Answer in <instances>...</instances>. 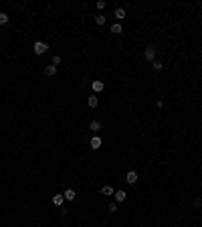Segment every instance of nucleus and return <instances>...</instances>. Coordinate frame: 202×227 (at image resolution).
Returning a JSON list of instances; mask_svg holds the SVG:
<instances>
[{
	"label": "nucleus",
	"mask_w": 202,
	"mask_h": 227,
	"mask_svg": "<svg viewBox=\"0 0 202 227\" xmlns=\"http://www.w3.org/2000/svg\"><path fill=\"white\" fill-rule=\"evenodd\" d=\"M34 53H36V55H45V53H47V45H45V43H43V41H36V43H34Z\"/></svg>",
	"instance_id": "f257e3e1"
},
{
	"label": "nucleus",
	"mask_w": 202,
	"mask_h": 227,
	"mask_svg": "<svg viewBox=\"0 0 202 227\" xmlns=\"http://www.w3.org/2000/svg\"><path fill=\"white\" fill-rule=\"evenodd\" d=\"M144 57H146L150 63H152V61H156V49H154V47H148L146 51H144Z\"/></svg>",
	"instance_id": "f03ea898"
},
{
	"label": "nucleus",
	"mask_w": 202,
	"mask_h": 227,
	"mask_svg": "<svg viewBox=\"0 0 202 227\" xmlns=\"http://www.w3.org/2000/svg\"><path fill=\"white\" fill-rule=\"evenodd\" d=\"M89 146L93 148V150H99V148H101V138H99V136H93V138L89 140Z\"/></svg>",
	"instance_id": "7ed1b4c3"
},
{
	"label": "nucleus",
	"mask_w": 202,
	"mask_h": 227,
	"mask_svg": "<svg viewBox=\"0 0 202 227\" xmlns=\"http://www.w3.org/2000/svg\"><path fill=\"white\" fill-rule=\"evenodd\" d=\"M125 180H128L129 185H135V183H137V173H135V170H129V173L125 174Z\"/></svg>",
	"instance_id": "20e7f679"
},
{
	"label": "nucleus",
	"mask_w": 202,
	"mask_h": 227,
	"mask_svg": "<svg viewBox=\"0 0 202 227\" xmlns=\"http://www.w3.org/2000/svg\"><path fill=\"white\" fill-rule=\"evenodd\" d=\"M113 197H115V199H117V203H123V201L128 199V193H125V191H121V189H119V191H115V193H113Z\"/></svg>",
	"instance_id": "39448f33"
},
{
	"label": "nucleus",
	"mask_w": 202,
	"mask_h": 227,
	"mask_svg": "<svg viewBox=\"0 0 202 227\" xmlns=\"http://www.w3.org/2000/svg\"><path fill=\"white\" fill-rule=\"evenodd\" d=\"M91 87H93V91H95V94H99V91H103L105 83H103V81H93V83H91Z\"/></svg>",
	"instance_id": "423d86ee"
},
{
	"label": "nucleus",
	"mask_w": 202,
	"mask_h": 227,
	"mask_svg": "<svg viewBox=\"0 0 202 227\" xmlns=\"http://www.w3.org/2000/svg\"><path fill=\"white\" fill-rule=\"evenodd\" d=\"M63 197H65V201H73L75 197H77V193H75L73 189H67V191L63 193Z\"/></svg>",
	"instance_id": "0eeeda50"
},
{
	"label": "nucleus",
	"mask_w": 202,
	"mask_h": 227,
	"mask_svg": "<svg viewBox=\"0 0 202 227\" xmlns=\"http://www.w3.org/2000/svg\"><path fill=\"white\" fill-rule=\"evenodd\" d=\"M115 18H117V22H119V20H123L125 18V8H115Z\"/></svg>",
	"instance_id": "6e6552de"
},
{
	"label": "nucleus",
	"mask_w": 202,
	"mask_h": 227,
	"mask_svg": "<svg viewBox=\"0 0 202 227\" xmlns=\"http://www.w3.org/2000/svg\"><path fill=\"white\" fill-rule=\"evenodd\" d=\"M55 73H57V67H55L53 63H51V65H47V67H45V75H49V77H53Z\"/></svg>",
	"instance_id": "1a4fd4ad"
},
{
	"label": "nucleus",
	"mask_w": 202,
	"mask_h": 227,
	"mask_svg": "<svg viewBox=\"0 0 202 227\" xmlns=\"http://www.w3.org/2000/svg\"><path fill=\"white\" fill-rule=\"evenodd\" d=\"M89 130L97 134V132H99V130H101V124H99V122H97V120H91V124H89Z\"/></svg>",
	"instance_id": "9d476101"
},
{
	"label": "nucleus",
	"mask_w": 202,
	"mask_h": 227,
	"mask_svg": "<svg viewBox=\"0 0 202 227\" xmlns=\"http://www.w3.org/2000/svg\"><path fill=\"white\" fill-rule=\"evenodd\" d=\"M87 104H89V107H97V104H99V97L97 95H89V100H87Z\"/></svg>",
	"instance_id": "9b49d317"
},
{
	"label": "nucleus",
	"mask_w": 202,
	"mask_h": 227,
	"mask_svg": "<svg viewBox=\"0 0 202 227\" xmlns=\"http://www.w3.org/2000/svg\"><path fill=\"white\" fill-rule=\"evenodd\" d=\"M53 203L57 205V207H61V205L65 203V197H63V195H55V197H53Z\"/></svg>",
	"instance_id": "f8f14e48"
},
{
	"label": "nucleus",
	"mask_w": 202,
	"mask_h": 227,
	"mask_svg": "<svg viewBox=\"0 0 202 227\" xmlns=\"http://www.w3.org/2000/svg\"><path fill=\"white\" fill-rule=\"evenodd\" d=\"M152 67H154V71H162V69H164V63H162V61H152Z\"/></svg>",
	"instance_id": "ddd939ff"
},
{
	"label": "nucleus",
	"mask_w": 202,
	"mask_h": 227,
	"mask_svg": "<svg viewBox=\"0 0 202 227\" xmlns=\"http://www.w3.org/2000/svg\"><path fill=\"white\" fill-rule=\"evenodd\" d=\"M115 193V191H113V187H109V185H107V187H103V189H101V195H105V197H109V195H113Z\"/></svg>",
	"instance_id": "4468645a"
},
{
	"label": "nucleus",
	"mask_w": 202,
	"mask_h": 227,
	"mask_svg": "<svg viewBox=\"0 0 202 227\" xmlns=\"http://www.w3.org/2000/svg\"><path fill=\"white\" fill-rule=\"evenodd\" d=\"M121 31H123V28H121V25H119V22L111 25V33H113V35H121Z\"/></svg>",
	"instance_id": "2eb2a0df"
},
{
	"label": "nucleus",
	"mask_w": 202,
	"mask_h": 227,
	"mask_svg": "<svg viewBox=\"0 0 202 227\" xmlns=\"http://www.w3.org/2000/svg\"><path fill=\"white\" fill-rule=\"evenodd\" d=\"M95 6L99 8V10H103V8L107 6V2H105V0H97V2H95Z\"/></svg>",
	"instance_id": "dca6fc26"
},
{
	"label": "nucleus",
	"mask_w": 202,
	"mask_h": 227,
	"mask_svg": "<svg viewBox=\"0 0 202 227\" xmlns=\"http://www.w3.org/2000/svg\"><path fill=\"white\" fill-rule=\"evenodd\" d=\"M95 22H97V25H105V16H103V14H97V16H95Z\"/></svg>",
	"instance_id": "f3484780"
},
{
	"label": "nucleus",
	"mask_w": 202,
	"mask_h": 227,
	"mask_svg": "<svg viewBox=\"0 0 202 227\" xmlns=\"http://www.w3.org/2000/svg\"><path fill=\"white\" fill-rule=\"evenodd\" d=\"M8 22V14L6 12H0V25H6Z\"/></svg>",
	"instance_id": "a211bd4d"
},
{
	"label": "nucleus",
	"mask_w": 202,
	"mask_h": 227,
	"mask_svg": "<svg viewBox=\"0 0 202 227\" xmlns=\"http://www.w3.org/2000/svg\"><path fill=\"white\" fill-rule=\"evenodd\" d=\"M107 211H109V213H115V211H117V205H115V203H109V205H107Z\"/></svg>",
	"instance_id": "6ab92c4d"
},
{
	"label": "nucleus",
	"mask_w": 202,
	"mask_h": 227,
	"mask_svg": "<svg viewBox=\"0 0 202 227\" xmlns=\"http://www.w3.org/2000/svg\"><path fill=\"white\" fill-rule=\"evenodd\" d=\"M59 63H61V57H59V55H57V57H53V65L57 67V65H59Z\"/></svg>",
	"instance_id": "aec40b11"
}]
</instances>
